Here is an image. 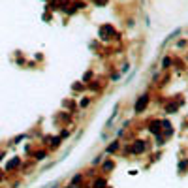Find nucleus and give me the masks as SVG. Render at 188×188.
Segmentation results:
<instances>
[{"mask_svg":"<svg viewBox=\"0 0 188 188\" xmlns=\"http://www.w3.org/2000/svg\"><path fill=\"white\" fill-rule=\"evenodd\" d=\"M143 105H147V96H141L138 105H135V111H143Z\"/></svg>","mask_w":188,"mask_h":188,"instance_id":"nucleus-1","label":"nucleus"}]
</instances>
